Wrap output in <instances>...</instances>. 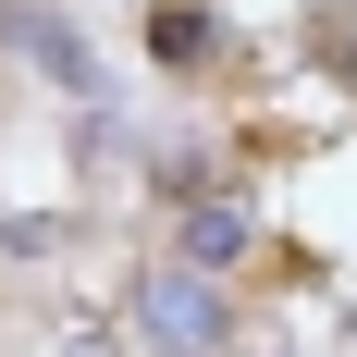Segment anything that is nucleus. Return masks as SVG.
Listing matches in <instances>:
<instances>
[{"mask_svg":"<svg viewBox=\"0 0 357 357\" xmlns=\"http://www.w3.org/2000/svg\"><path fill=\"white\" fill-rule=\"evenodd\" d=\"M148 333H160V345H210V333H222L210 284H185V271H160V284H148Z\"/></svg>","mask_w":357,"mask_h":357,"instance_id":"1","label":"nucleus"},{"mask_svg":"<svg viewBox=\"0 0 357 357\" xmlns=\"http://www.w3.org/2000/svg\"><path fill=\"white\" fill-rule=\"evenodd\" d=\"M234 247H247V210H197L185 222V259H197V271H222Z\"/></svg>","mask_w":357,"mask_h":357,"instance_id":"2","label":"nucleus"},{"mask_svg":"<svg viewBox=\"0 0 357 357\" xmlns=\"http://www.w3.org/2000/svg\"><path fill=\"white\" fill-rule=\"evenodd\" d=\"M345 74H357V25H345Z\"/></svg>","mask_w":357,"mask_h":357,"instance_id":"3","label":"nucleus"}]
</instances>
